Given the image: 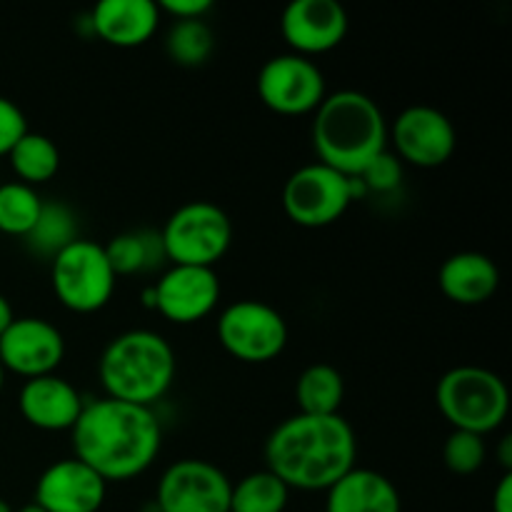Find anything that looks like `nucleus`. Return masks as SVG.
I'll use <instances>...</instances> for the list:
<instances>
[{
	"instance_id": "1",
	"label": "nucleus",
	"mask_w": 512,
	"mask_h": 512,
	"mask_svg": "<svg viewBox=\"0 0 512 512\" xmlns=\"http://www.w3.org/2000/svg\"><path fill=\"white\" fill-rule=\"evenodd\" d=\"M70 438L73 458L95 470L105 483H125L143 475L163 448V428L155 410L113 398L85 403Z\"/></svg>"
},
{
	"instance_id": "2",
	"label": "nucleus",
	"mask_w": 512,
	"mask_h": 512,
	"mask_svg": "<svg viewBox=\"0 0 512 512\" xmlns=\"http://www.w3.org/2000/svg\"><path fill=\"white\" fill-rule=\"evenodd\" d=\"M263 455L290 490L325 493L355 468L358 438L343 415L295 413L270 430Z\"/></svg>"
},
{
	"instance_id": "3",
	"label": "nucleus",
	"mask_w": 512,
	"mask_h": 512,
	"mask_svg": "<svg viewBox=\"0 0 512 512\" xmlns=\"http://www.w3.org/2000/svg\"><path fill=\"white\" fill-rule=\"evenodd\" d=\"M388 120L370 95L335 90L313 113V148L318 163L338 173H363L365 165L388 150Z\"/></svg>"
},
{
	"instance_id": "4",
	"label": "nucleus",
	"mask_w": 512,
	"mask_h": 512,
	"mask_svg": "<svg viewBox=\"0 0 512 512\" xmlns=\"http://www.w3.org/2000/svg\"><path fill=\"white\" fill-rule=\"evenodd\" d=\"M175 350L155 330L135 328L115 335L98 363L105 398L153 408L175 383Z\"/></svg>"
},
{
	"instance_id": "5",
	"label": "nucleus",
	"mask_w": 512,
	"mask_h": 512,
	"mask_svg": "<svg viewBox=\"0 0 512 512\" xmlns=\"http://www.w3.org/2000/svg\"><path fill=\"white\" fill-rule=\"evenodd\" d=\"M435 405L453 430L490 435L510 413V390L498 373L480 365H458L438 380Z\"/></svg>"
},
{
	"instance_id": "6",
	"label": "nucleus",
	"mask_w": 512,
	"mask_h": 512,
	"mask_svg": "<svg viewBox=\"0 0 512 512\" xmlns=\"http://www.w3.org/2000/svg\"><path fill=\"white\" fill-rule=\"evenodd\" d=\"M160 243L173 265L215 268L233 245V220L210 200H190L165 220Z\"/></svg>"
},
{
	"instance_id": "7",
	"label": "nucleus",
	"mask_w": 512,
	"mask_h": 512,
	"mask_svg": "<svg viewBox=\"0 0 512 512\" xmlns=\"http://www.w3.org/2000/svg\"><path fill=\"white\" fill-rule=\"evenodd\" d=\"M363 195L365 188L358 178L338 173L315 160L290 173L280 203L290 223L318 230L338 223L353 200H360Z\"/></svg>"
},
{
	"instance_id": "8",
	"label": "nucleus",
	"mask_w": 512,
	"mask_h": 512,
	"mask_svg": "<svg viewBox=\"0 0 512 512\" xmlns=\"http://www.w3.org/2000/svg\"><path fill=\"white\" fill-rule=\"evenodd\" d=\"M50 285L65 310L90 315L113 300L118 275L100 243L78 238L50 260Z\"/></svg>"
},
{
	"instance_id": "9",
	"label": "nucleus",
	"mask_w": 512,
	"mask_h": 512,
	"mask_svg": "<svg viewBox=\"0 0 512 512\" xmlns=\"http://www.w3.org/2000/svg\"><path fill=\"white\" fill-rule=\"evenodd\" d=\"M218 340L230 358L248 365L273 363L288 345V323L263 300H235L218 315Z\"/></svg>"
},
{
	"instance_id": "10",
	"label": "nucleus",
	"mask_w": 512,
	"mask_h": 512,
	"mask_svg": "<svg viewBox=\"0 0 512 512\" xmlns=\"http://www.w3.org/2000/svg\"><path fill=\"white\" fill-rule=\"evenodd\" d=\"M233 483L218 465L200 458L175 460L155 488L158 512H230Z\"/></svg>"
},
{
	"instance_id": "11",
	"label": "nucleus",
	"mask_w": 512,
	"mask_h": 512,
	"mask_svg": "<svg viewBox=\"0 0 512 512\" xmlns=\"http://www.w3.org/2000/svg\"><path fill=\"white\" fill-rule=\"evenodd\" d=\"M328 95L323 70L295 53L273 55L258 73V98L278 115H310Z\"/></svg>"
},
{
	"instance_id": "12",
	"label": "nucleus",
	"mask_w": 512,
	"mask_h": 512,
	"mask_svg": "<svg viewBox=\"0 0 512 512\" xmlns=\"http://www.w3.org/2000/svg\"><path fill=\"white\" fill-rule=\"evenodd\" d=\"M393 155L413 168H440L458 148V130L443 110L433 105H410L393 120Z\"/></svg>"
},
{
	"instance_id": "13",
	"label": "nucleus",
	"mask_w": 512,
	"mask_h": 512,
	"mask_svg": "<svg viewBox=\"0 0 512 512\" xmlns=\"http://www.w3.org/2000/svg\"><path fill=\"white\" fill-rule=\"evenodd\" d=\"M153 288V310L168 323L195 325L208 318L220 303V280L213 268L170 265Z\"/></svg>"
},
{
	"instance_id": "14",
	"label": "nucleus",
	"mask_w": 512,
	"mask_h": 512,
	"mask_svg": "<svg viewBox=\"0 0 512 512\" xmlns=\"http://www.w3.org/2000/svg\"><path fill=\"white\" fill-rule=\"evenodd\" d=\"M65 338L50 320L15 318L10 328L0 335V365L5 373L20 378H43L53 375L63 365Z\"/></svg>"
},
{
	"instance_id": "15",
	"label": "nucleus",
	"mask_w": 512,
	"mask_h": 512,
	"mask_svg": "<svg viewBox=\"0 0 512 512\" xmlns=\"http://www.w3.org/2000/svg\"><path fill=\"white\" fill-rule=\"evenodd\" d=\"M348 28V13L338 0H293L280 18V35L290 48L288 53L310 60L338 48Z\"/></svg>"
},
{
	"instance_id": "16",
	"label": "nucleus",
	"mask_w": 512,
	"mask_h": 512,
	"mask_svg": "<svg viewBox=\"0 0 512 512\" xmlns=\"http://www.w3.org/2000/svg\"><path fill=\"white\" fill-rule=\"evenodd\" d=\"M108 483L78 458L48 465L35 483L33 503L45 512H98L103 508Z\"/></svg>"
},
{
	"instance_id": "17",
	"label": "nucleus",
	"mask_w": 512,
	"mask_h": 512,
	"mask_svg": "<svg viewBox=\"0 0 512 512\" xmlns=\"http://www.w3.org/2000/svg\"><path fill=\"white\" fill-rule=\"evenodd\" d=\"M83 408L85 400L80 390L55 373L25 380L18 393V410L23 420L43 433H70Z\"/></svg>"
},
{
	"instance_id": "18",
	"label": "nucleus",
	"mask_w": 512,
	"mask_h": 512,
	"mask_svg": "<svg viewBox=\"0 0 512 512\" xmlns=\"http://www.w3.org/2000/svg\"><path fill=\"white\" fill-rule=\"evenodd\" d=\"M158 3L153 0H100L88 13L90 33L113 48H140L160 28Z\"/></svg>"
},
{
	"instance_id": "19",
	"label": "nucleus",
	"mask_w": 512,
	"mask_h": 512,
	"mask_svg": "<svg viewBox=\"0 0 512 512\" xmlns=\"http://www.w3.org/2000/svg\"><path fill=\"white\" fill-rule=\"evenodd\" d=\"M440 293L455 305H483L493 300L500 288V270L490 255L463 250L443 260L438 273Z\"/></svg>"
},
{
	"instance_id": "20",
	"label": "nucleus",
	"mask_w": 512,
	"mask_h": 512,
	"mask_svg": "<svg viewBox=\"0 0 512 512\" xmlns=\"http://www.w3.org/2000/svg\"><path fill=\"white\" fill-rule=\"evenodd\" d=\"M325 512H403V500L388 475L355 465L325 490Z\"/></svg>"
},
{
	"instance_id": "21",
	"label": "nucleus",
	"mask_w": 512,
	"mask_h": 512,
	"mask_svg": "<svg viewBox=\"0 0 512 512\" xmlns=\"http://www.w3.org/2000/svg\"><path fill=\"white\" fill-rule=\"evenodd\" d=\"M295 400L303 415H340L345 400L343 375L328 363L308 365L295 383Z\"/></svg>"
},
{
	"instance_id": "22",
	"label": "nucleus",
	"mask_w": 512,
	"mask_h": 512,
	"mask_svg": "<svg viewBox=\"0 0 512 512\" xmlns=\"http://www.w3.org/2000/svg\"><path fill=\"white\" fill-rule=\"evenodd\" d=\"M103 248L115 275L148 273L165 260L160 233H150V230L120 233Z\"/></svg>"
},
{
	"instance_id": "23",
	"label": "nucleus",
	"mask_w": 512,
	"mask_h": 512,
	"mask_svg": "<svg viewBox=\"0 0 512 512\" xmlns=\"http://www.w3.org/2000/svg\"><path fill=\"white\" fill-rule=\"evenodd\" d=\"M10 168L18 175V183L43 185L53 180L60 170V150L48 135L25 133L13 150L8 153Z\"/></svg>"
},
{
	"instance_id": "24",
	"label": "nucleus",
	"mask_w": 512,
	"mask_h": 512,
	"mask_svg": "<svg viewBox=\"0 0 512 512\" xmlns=\"http://www.w3.org/2000/svg\"><path fill=\"white\" fill-rule=\"evenodd\" d=\"M290 488L270 470L243 475L230 493V512H285Z\"/></svg>"
},
{
	"instance_id": "25",
	"label": "nucleus",
	"mask_w": 512,
	"mask_h": 512,
	"mask_svg": "<svg viewBox=\"0 0 512 512\" xmlns=\"http://www.w3.org/2000/svg\"><path fill=\"white\" fill-rule=\"evenodd\" d=\"M78 238V220H75L73 210L53 200V203H43L38 223L25 235V243L35 255L53 260L60 250L68 248Z\"/></svg>"
},
{
	"instance_id": "26",
	"label": "nucleus",
	"mask_w": 512,
	"mask_h": 512,
	"mask_svg": "<svg viewBox=\"0 0 512 512\" xmlns=\"http://www.w3.org/2000/svg\"><path fill=\"white\" fill-rule=\"evenodd\" d=\"M215 50V33L205 20H175L165 35V53L180 68H200Z\"/></svg>"
},
{
	"instance_id": "27",
	"label": "nucleus",
	"mask_w": 512,
	"mask_h": 512,
	"mask_svg": "<svg viewBox=\"0 0 512 512\" xmlns=\"http://www.w3.org/2000/svg\"><path fill=\"white\" fill-rule=\"evenodd\" d=\"M40 210H43V198L38 190L18 180L0 183V233L25 238L38 223Z\"/></svg>"
},
{
	"instance_id": "28",
	"label": "nucleus",
	"mask_w": 512,
	"mask_h": 512,
	"mask_svg": "<svg viewBox=\"0 0 512 512\" xmlns=\"http://www.w3.org/2000/svg\"><path fill=\"white\" fill-rule=\"evenodd\" d=\"M488 460V445L483 435L453 430L443 443V463L455 475H475Z\"/></svg>"
},
{
	"instance_id": "29",
	"label": "nucleus",
	"mask_w": 512,
	"mask_h": 512,
	"mask_svg": "<svg viewBox=\"0 0 512 512\" xmlns=\"http://www.w3.org/2000/svg\"><path fill=\"white\" fill-rule=\"evenodd\" d=\"M363 183L365 195L368 193H393L403 183V163L393 153L383 150L378 158L370 160L363 173L355 175Z\"/></svg>"
},
{
	"instance_id": "30",
	"label": "nucleus",
	"mask_w": 512,
	"mask_h": 512,
	"mask_svg": "<svg viewBox=\"0 0 512 512\" xmlns=\"http://www.w3.org/2000/svg\"><path fill=\"white\" fill-rule=\"evenodd\" d=\"M28 133V120L23 110L10 98L0 95V158H8L10 150L18 145V140Z\"/></svg>"
},
{
	"instance_id": "31",
	"label": "nucleus",
	"mask_w": 512,
	"mask_h": 512,
	"mask_svg": "<svg viewBox=\"0 0 512 512\" xmlns=\"http://www.w3.org/2000/svg\"><path fill=\"white\" fill-rule=\"evenodd\" d=\"M158 8L175 20H205V15L213 10V0H163Z\"/></svg>"
},
{
	"instance_id": "32",
	"label": "nucleus",
	"mask_w": 512,
	"mask_h": 512,
	"mask_svg": "<svg viewBox=\"0 0 512 512\" xmlns=\"http://www.w3.org/2000/svg\"><path fill=\"white\" fill-rule=\"evenodd\" d=\"M493 512H512V473H503L493 490Z\"/></svg>"
},
{
	"instance_id": "33",
	"label": "nucleus",
	"mask_w": 512,
	"mask_h": 512,
	"mask_svg": "<svg viewBox=\"0 0 512 512\" xmlns=\"http://www.w3.org/2000/svg\"><path fill=\"white\" fill-rule=\"evenodd\" d=\"M498 460H500V465H503L505 473H512V438L510 435H505V438L500 440Z\"/></svg>"
},
{
	"instance_id": "34",
	"label": "nucleus",
	"mask_w": 512,
	"mask_h": 512,
	"mask_svg": "<svg viewBox=\"0 0 512 512\" xmlns=\"http://www.w3.org/2000/svg\"><path fill=\"white\" fill-rule=\"evenodd\" d=\"M13 320H15L13 305H10V300L5 298V295H0V335L10 328V323H13Z\"/></svg>"
},
{
	"instance_id": "35",
	"label": "nucleus",
	"mask_w": 512,
	"mask_h": 512,
	"mask_svg": "<svg viewBox=\"0 0 512 512\" xmlns=\"http://www.w3.org/2000/svg\"><path fill=\"white\" fill-rule=\"evenodd\" d=\"M15 512H45V510L38 508V505H35V503H30V505H23V508L15 510Z\"/></svg>"
},
{
	"instance_id": "36",
	"label": "nucleus",
	"mask_w": 512,
	"mask_h": 512,
	"mask_svg": "<svg viewBox=\"0 0 512 512\" xmlns=\"http://www.w3.org/2000/svg\"><path fill=\"white\" fill-rule=\"evenodd\" d=\"M0 512H15L13 508H10V505L8 503H5V500L3 498H0Z\"/></svg>"
},
{
	"instance_id": "37",
	"label": "nucleus",
	"mask_w": 512,
	"mask_h": 512,
	"mask_svg": "<svg viewBox=\"0 0 512 512\" xmlns=\"http://www.w3.org/2000/svg\"><path fill=\"white\" fill-rule=\"evenodd\" d=\"M3 385H5V370L3 365H0V393H3Z\"/></svg>"
},
{
	"instance_id": "38",
	"label": "nucleus",
	"mask_w": 512,
	"mask_h": 512,
	"mask_svg": "<svg viewBox=\"0 0 512 512\" xmlns=\"http://www.w3.org/2000/svg\"><path fill=\"white\" fill-rule=\"evenodd\" d=\"M153 512H158V510H155V508H153Z\"/></svg>"
}]
</instances>
